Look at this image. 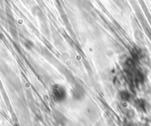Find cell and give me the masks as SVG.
Segmentation results:
<instances>
[{"instance_id": "6da1fadb", "label": "cell", "mask_w": 151, "mask_h": 126, "mask_svg": "<svg viewBox=\"0 0 151 126\" xmlns=\"http://www.w3.org/2000/svg\"><path fill=\"white\" fill-rule=\"evenodd\" d=\"M52 96L57 103H62L66 99L67 93L65 87L59 83H55L52 86Z\"/></svg>"}]
</instances>
